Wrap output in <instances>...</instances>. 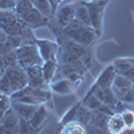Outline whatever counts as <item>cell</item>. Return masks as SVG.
Returning <instances> with one entry per match:
<instances>
[{
    "label": "cell",
    "mask_w": 134,
    "mask_h": 134,
    "mask_svg": "<svg viewBox=\"0 0 134 134\" xmlns=\"http://www.w3.org/2000/svg\"><path fill=\"white\" fill-rule=\"evenodd\" d=\"M63 31H64V35L69 39L81 43L86 47L94 44V42L98 38V34L95 32V30L93 27L86 26L76 19H74L67 27H64Z\"/></svg>",
    "instance_id": "obj_1"
},
{
    "label": "cell",
    "mask_w": 134,
    "mask_h": 134,
    "mask_svg": "<svg viewBox=\"0 0 134 134\" xmlns=\"http://www.w3.org/2000/svg\"><path fill=\"white\" fill-rule=\"evenodd\" d=\"M15 54H16L18 64L21 66L23 69L30 67V66H35V64L42 66L44 63L35 40L32 43H27V44H23V46L18 47L15 50Z\"/></svg>",
    "instance_id": "obj_2"
},
{
    "label": "cell",
    "mask_w": 134,
    "mask_h": 134,
    "mask_svg": "<svg viewBox=\"0 0 134 134\" xmlns=\"http://www.w3.org/2000/svg\"><path fill=\"white\" fill-rule=\"evenodd\" d=\"M4 74L7 75L8 81L12 87V93L16 90H20L28 85V75L26 72V70L21 66L15 64V66H8Z\"/></svg>",
    "instance_id": "obj_3"
},
{
    "label": "cell",
    "mask_w": 134,
    "mask_h": 134,
    "mask_svg": "<svg viewBox=\"0 0 134 134\" xmlns=\"http://www.w3.org/2000/svg\"><path fill=\"white\" fill-rule=\"evenodd\" d=\"M85 3L88 8V14H90L91 27L99 35L100 31H102V19H103V12L107 2L106 0H94V2H85Z\"/></svg>",
    "instance_id": "obj_4"
},
{
    "label": "cell",
    "mask_w": 134,
    "mask_h": 134,
    "mask_svg": "<svg viewBox=\"0 0 134 134\" xmlns=\"http://www.w3.org/2000/svg\"><path fill=\"white\" fill-rule=\"evenodd\" d=\"M19 19L23 21L27 27H30L32 30H35L38 27H42V26H46L47 21H48V18L44 16L35 5H34L31 9H28L26 14L19 16Z\"/></svg>",
    "instance_id": "obj_5"
},
{
    "label": "cell",
    "mask_w": 134,
    "mask_h": 134,
    "mask_svg": "<svg viewBox=\"0 0 134 134\" xmlns=\"http://www.w3.org/2000/svg\"><path fill=\"white\" fill-rule=\"evenodd\" d=\"M36 46L39 48V52L42 55L43 60H51V59H57L58 55H59V51H60V47L59 44L55 42V40H42V39H38L35 40Z\"/></svg>",
    "instance_id": "obj_6"
},
{
    "label": "cell",
    "mask_w": 134,
    "mask_h": 134,
    "mask_svg": "<svg viewBox=\"0 0 134 134\" xmlns=\"http://www.w3.org/2000/svg\"><path fill=\"white\" fill-rule=\"evenodd\" d=\"M59 58H60V62L62 64L67 66V67H71V69L76 70L78 72H81L82 75L85 74V71L87 70L86 64L83 63V59L74 55L72 52L67 51V50H62V52H59Z\"/></svg>",
    "instance_id": "obj_7"
},
{
    "label": "cell",
    "mask_w": 134,
    "mask_h": 134,
    "mask_svg": "<svg viewBox=\"0 0 134 134\" xmlns=\"http://www.w3.org/2000/svg\"><path fill=\"white\" fill-rule=\"evenodd\" d=\"M75 11L76 7L74 3H66L57 9V21L64 28L75 19Z\"/></svg>",
    "instance_id": "obj_8"
},
{
    "label": "cell",
    "mask_w": 134,
    "mask_h": 134,
    "mask_svg": "<svg viewBox=\"0 0 134 134\" xmlns=\"http://www.w3.org/2000/svg\"><path fill=\"white\" fill-rule=\"evenodd\" d=\"M76 83L78 82H74V81L69 79V78H59L57 81L50 82V90L59 95H67L74 91Z\"/></svg>",
    "instance_id": "obj_9"
},
{
    "label": "cell",
    "mask_w": 134,
    "mask_h": 134,
    "mask_svg": "<svg viewBox=\"0 0 134 134\" xmlns=\"http://www.w3.org/2000/svg\"><path fill=\"white\" fill-rule=\"evenodd\" d=\"M115 71L118 75H122L134 82V59L125 58V59H117L114 63Z\"/></svg>",
    "instance_id": "obj_10"
},
{
    "label": "cell",
    "mask_w": 134,
    "mask_h": 134,
    "mask_svg": "<svg viewBox=\"0 0 134 134\" xmlns=\"http://www.w3.org/2000/svg\"><path fill=\"white\" fill-rule=\"evenodd\" d=\"M38 105H30V103H23L19 102V100H12V105H11V109H12L16 115L20 119H31V117L35 114V111L38 110Z\"/></svg>",
    "instance_id": "obj_11"
},
{
    "label": "cell",
    "mask_w": 134,
    "mask_h": 134,
    "mask_svg": "<svg viewBox=\"0 0 134 134\" xmlns=\"http://www.w3.org/2000/svg\"><path fill=\"white\" fill-rule=\"evenodd\" d=\"M109 117L107 114H103L98 110L93 111V117L88 126H91V131L93 133H105L109 131L107 130V122H109Z\"/></svg>",
    "instance_id": "obj_12"
},
{
    "label": "cell",
    "mask_w": 134,
    "mask_h": 134,
    "mask_svg": "<svg viewBox=\"0 0 134 134\" xmlns=\"http://www.w3.org/2000/svg\"><path fill=\"white\" fill-rule=\"evenodd\" d=\"M115 75H117V71H115L114 64L107 66L106 69L100 72V75L98 76V79L95 82V86L98 88H109V87H111L113 86Z\"/></svg>",
    "instance_id": "obj_13"
},
{
    "label": "cell",
    "mask_w": 134,
    "mask_h": 134,
    "mask_svg": "<svg viewBox=\"0 0 134 134\" xmlns=\"http://www.w3.org/2000/svg\"><path fill=\"white\" fill-rule=\"evenodd\" d=\"M131 87H133V82L125 76L118 75V74L115 75L113 86H111V88H113V91H114V94L117 95L118 99H122V97H124Z\"/></svg>",
    "instance_id": "obj_14"
},
{
    "label": "cell",
    "mask_w": 134,
    "mask_h": 134,
    "mask_svg": "<svg viewBox=\"0 0 134 134\" xmlns=\"http://www.w3.org/2000/svg\"><path fill=\"white\" fill-rule=\"evenodd\" d=\"M19 124H20V118L16 115V113L12 109H8L2 119V126L4 127V130L7 133H18Z\"/></svg>",
    "instance_id": "obj_15"
},
{
    "label": "cell",
    "mask_w": 134,
    "mask_h": 134,
    "mask_svg": "<svg viewBox=\"0 0 134 134\" xmlns=\"http://www.w3.org/2000/svg\"><path fill=\"white\" fill-rule=\"evenodd\" d=\"M47 119H48V111H47L46 105L43 103V105H39L38 110L35 111V114L31 117L30 122H31V125L35 127L36 131H38V130H40L42 126H44V124L47 122Z\"/></svg>",
    "instance_id": "obj_16"
},
{
    "label": "cell",
    "mask_w": 134,
    "mask_h": 134,
    "mask_svg": "<svg viewBox=\"0 0 134 134\" xmlns=\"http://www.w3.org/2000/svg\"><path fill=\"white\" fill-rule=\"evenodd\" d=\"M107 130H109V133H113V134H121V133H125L127 130L121 114H113L109 117Z\"/></svg>",
    "instance_id": "obj_17"
},
{
    "label": "cell",
    "mask_w": 134,
    "mask_h": 134,
    "mask_svg": "<svg viewBox=\"0 0 134 134\" xmlns=\"http://www.w3.org/2000/svg\"><path fill=\"white\" fill-rule=\"evenodd\" d=\"M58 59H51V60H46L42 64V71H43V78L47 83H50L51 81H54V76L58 72Z\"/></svg>",
    "instance_id": "obj_18"
},
{
    "label": "cell",
    "mask_w": 134,
    "mask_h": 134,
    "mask_svg": "<svg viewBox=\"0 0 134 134\" xmlns=\"http://www.w3.org/2000/svg\"><path fill=\"white\" fill-rule=\"evenodd\" d=\"M63 48L72 52L74 55H76V57H79V58H85L86 55H88V51H87L86 46H83V44L78 43V42H74V40H67L64 43Z\"/></svg>",
    "instance_id": "obj_19"
},
{
    "label": "cell",
    "mask_w": 134,
    "mask_h": 134,
    "mask_svg": "<svg viewBox=\"0 0 134 134\" xmlns=\"http://www.w3.org/2000/svg\"><path fill=\"white\" fill-rule=\"evenodd\" d=\"M62 130L60 133L63 134H83L86 133V126L82 125L81 122H78V121H71V122H67V124L62 125Z\"/></svg>",
    "instance_id": "obj_20"
},
{
    "label": "cell",
    "mask_w": 134,
    "mask_h": 134,
    "mask_svg": "<svg viewBox=\"0 0 134 134\" xmlns=\"http://www.w3.org/2000/svg\"><path fill=\"white\" fill-rule=\"evenodd\" d=\"M75 19L79 20L81 23L90 26L91 27V21H90V14H88V8L86 5V3H81L76 5V11H75Z\"/></svg>",
    "instance_id": "obj_21"
},
{
    "label": "cell",
    "mask_w": 134,
    "mask_h": 134,
    "mask_svg": "<svg viewBox=\"0 0 134 134\" xmlns=\"http://www.w3.org/2000/svg\"><path fill=\"white\" fill-rule=\"evenodd\" d=\"M91 117H93V111L88 107H86L83 103H81L79 107H78L76 121L81 122V124L85 125V126H88V124H90V121H91Z\"/></svg>",
    "instance_id": "obj_22"
},
{
    "label": "cell",
    "mask_w": 134,
    "mask_h": 134,
    "mask_svg": "<svg viewBox=\"0 0 134 134\" xmlns=\"http://www.w3.org/2000/svg\"><path fill=\"white\" fill-rule=\"evenodd\" d=\"M82 103L86 106V107H88L91 111H94V110H98L100 106H102V102L97 98V95L94 94V93H87V95L83 98V100H82Z\"/></svg>",
    "instance_id": "obj_23"
},
{
    "label": "cell",
    "mask_w": 134,
    "mask_h": 134,
    "mask_svg": "<svg viewBox=\"0 0 134 134\" xmlns=\"http://www.w3.org/2000/svg\"><path fill=\"white\" fill-rule=\"evenodd\" d=\"M34 5H35V7L40 11V12H42L44 16H46V18L51 16L52 12H54V9H52V5H51V3H50V0H35Z\"/></svg>",
    "instance_id": "obj_24"
},
{
    "label": "cell",
    "mask_w": 134,
    "mask_h": 134,
    "mask_svg": "<svg viewBox=\"0 0 134 134\" xmlns=\"http://www.w3.org/2000/svg\"><path fill=\"white\" fill-rule=\"evenodd\" d=\"M32 94L38 98V100L40 102V105L43 103H47L48 100L51 99V93L48 90H44L43 87H36V88H32Z\"/></svg>",
    "instance_id": "obj_25"
},
{
    "label": "cell",
    "mask_w": 134,
    "mask_h": 134,
    "mask_svg": "<svg viewBox=\"0 0 134 134\" xmlns=\"http://www.w3.org/2000/svg\"><path fill=\"white\" fill-rule=\"evenodd\" d=\"M121 115H122V118H124V122H125L126 127L133 130L134 129V110L129 107V109L122 111Z\"/></svg>",
    "instance_id": "obj_26"
},
{
    "label": "cell",
    "mask_w": 134,
    "mask_h": 134,
    "mask_svg": "<svg viewBox=\"0 0 134 134\" xmlns=\"http://www.w3.org/2000/svg\"><path fill=\"white\" fill-rule=\"evenodd\" d=\"M81 102L79 103H75L67 113L63 115V118L60 119V125H64L67 122H71V121H76V113H78V107H79Z\"/></svg>",
    "instance_id": "obj_27"
},
{
    "label": "cell",
    "mask_w": 134,
    "mask_h": 134,
    "mask_svg": "<svg viewBox=\"0 0 134 134\" xmlns=\"http://www.w3.org/2000/svg\"><path fill=\"white\" fill-rule=\"evenodd\" d=\"M23 40H24V36H21V35H8L7 38L8 46L12 50H16L18 47L23 46Z\"/></svg>",
    "instance_id": "obj_28"
},
{
    "label": "cell",
    "mask_w": 134,
    "mask_h": 134,
    "mask_svg": "<svg viewBox=\"0 0 134 134\" xmlns=\"http://www.w3.org/2000/svg\"><path fill=\"white\" fill-rule=\"evenodd\" d=\"M0 93L8 94V95L12 94V87H11V83L5 74H3V76L0 78Z\"/></svg>",
    "instance_id": "obj_29"
},
{
    "label": "cell",
    "mask_w": 134,
    "mask_h": 134,
    "mask_svg": "<svg viewBox=\"0 0 134 134\" xmlns=\"http://www.w3.org/2000/svg\"><path fill=\"white\" fill-rule=\"evenodd\" d=\"M35 131L36 129L31 125V122L28 119H20L18 133H35Z\"/></svg>",
    "instance_id": "obj_30"
},
{
    "label": "cell",
    "mask_w": 134,
    "mask_h": 134,
    "mask_svg": "<svg viewBox=\"0 0 134 134\" xmlns=\"http://www.w3.org/2000/svg\"><path fill=\"white\" fill-rule=\"evenodd\" d=\"M11 105H12V98H11V95L0 93V109L3 111H7L8 109H11Z\"/></svg>",
    "instance_id": "obj_31"
},
{
    "label": "cell",
    "mask_w": 134,
    "mask_h": 134,
    "mask_svg": "<svg viewBox=\"0 0 134 134\" xmlns=\"http://www.w3.org/2000/svg\"><path fill=\"white\" fill-rule=\"evenodd\" d=\"M18 0H0V11H11L15 9Z\"/></svg>",
    "instance_id": "obj_32"
},
{
    "label": "cell",
    "mask_w": 134,
    "mask_h": 134,
    "mask_svg": "<svg viewBox=\"0 0 134 134\" xmlns=\"http://www.w3.org/2000/svg\"><path fill=\"white\" fill-rule=\"evenodd\" d=\"M121 100H124V102H126L127 105H130V106H133L134 105V86L130 88V90L122 97V99Z\"/></svg>",
    "instance_id": "obj_33"
},
{
    "label": "cell",
    "mask_w": 134,
    "mask_h": 134,
    "mask_svg": "<svg viewBox=\"0 0 134 134\" xmlns=\"http://www.w3.org/2000/svg\"><path fill=\"white\" fill-rule=\"evenodd\" d=\"M11 51H14V50L8 46L7 42H0V55H5Z\"/></svg>",
    "instance_id": "obj_34"
},
{
    "label": "cell",
    "mask_w": 134,
    "mask_h": 134,
    "mask_svg": "<svg viewBox=\"0 0 134 134\" xmlns=\"http://www.w3.org/2000/svg\"><path fill=\"white\" fill-rule=\"evenodd\" d=\"M7 38H8V34L3 28H0V42H7Z\"/></svg>",
    "instance_id": "obj_35"
},
{
    "label": "cell",
    "mask_w": 134,
    "mask_h": 134,
    "mask_svg": "<svg viewBox=\"0 0 134 134\" xmlns=\"http://www.w3.org/2000/svg\"><path fill=\"white\" fill-rule=\"evenodd\" d=\"M5 69H7V64H5V62H4V58H3V55H0V71H5Z\"/></svg>",
    "instance_id": "obj_36"
},
{
    "label": "cell",
    "mask_w": 134,
    "mask_h": 134,
    "mask_svg": "<svg viewBox=\"0 0 134 134\" xmlns=\"http://www.w3.org/2000/svg\"><path fill=\"white\" fill-rule=\"evenodd\" d=\"M50 3H51L54 11H57V9H58V2H57V0H50Z\"/></svg>",
    "instance_id": "obj_37"
},
{
    "label": "cell",
    "mask_w": 134,
    "mask_h": 134,
    "mask_svg": "<svg viewBox=\"0 0 134 134\" xmlns=\"http://www.w3.org/2000/svg\"><path fill=\"white\" fill-rule=\"evenodd\" d=\"M57 2H58V4H66V3H75L76 2V0H57Z\"/></svg>",
    "instance_id": "obj_38"
},
{
    "label": "cell",
    "mask_w": 134,
    "mask_h": 134,
    "mask_svg": "<svg viewBox=\"0 0 134 134\" xmlns=\"http://www.w3.org/2000/svg\"><path fill=\"white\" fill-rule=\"evenodd\" d=\"M4 113H5V111H3L2 109H0V122H2V119H3V117H4Z\"/></svg>",
    "instance_id": "obj_39"
},
{
    "label": "cell",
    "mask_w": 134,
    "mask_h": 134,
    "mask_svg": "<svg viewBox=\"0 0 134 134\" xmlns=\"http://www.w3.org/2000/svg\"><path fill=\"white\" fill-rule=\"evenodd\" d=\"M3 74H4L3 71H0V78H2V76H3Z\"/></svg>",
    "instance_id": "obj_40"
},
{
    "label": "cell",
    "mask_w": 134,
    "mask_h": 134,
    "mask_svg": "<svg viewBox=\"0 0 134 134\" xmlns=\"http://www.w3.org/2000/svg\"><path fill=\"white\" fill-rule=\"evenodd\" d=\"M85 2H94V0H85ZM106 2H107V0H106Z\"/></svg>",
    "instance_id": "obj_41"
},
{
    "label": "cell",
    "mask_w": 134,
    "mask_h": 134,
    "mask_svg": "<svg viewBox=\"0 0 134 134\" xmlns=\"http://www.w3.org/2000/svg\"><path fill=\"white\" fill-rule=\"evenodd\" d=\"M30 2H31V3H32V4H34V3H35V0H30Z\"/></svg>",
    "instance_id": "obj_42"
},
{
    "label": "cell",
    "mask_w": 134,
    "mask_h": 134,
    "mask_svg": "<svg viewBox=\"0 0 134 134\" xmlns=\"http://www.w3.org/2000/svg\"><path fill=\"white\" fill-rule=\"evenodd\" d=\"M133 110H134V105H133Z\"/></svg>",
    "instance_id": "obj_43"
},
{
    "label": "cell",
    "mask_w": 134,
    "mask_h": 134,
    "mask_svg": "<svg viewBox=\"0 0 134 134\" xmlns=\"http://www.w3.org/2000/svg\"><path fill=\"white\" fill-rule=\"evenodd\" d=\"M133 86H134V82H133Z\"/></svg>",
    "instance_id": "obj_44"
},
{
    "label": "cell",
    "mask_w": 134,
    "mask_h": 134,
    "mask_svg": "<svg viewBox=\"0 0 134 134\" xmlns=\"http://www.w3.org/2000/svg\"><path fill=\"white\" fill-rule=\"evenodd\" d=\"M0 124H2V122H0Z\"/></svg>",
    "instance_id": "obj_45"
}]
</instances>
